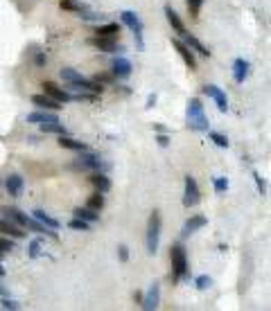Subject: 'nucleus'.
<instances>
[{
  "label": "nucleus",
  "mask_w": 271,
  "mask_h": 311,
  "mask_svg": "<svg viewBox=\"0 0 271 311\" xmlns=\"http://www.w3.org/2000/svg\"><path fill=\"white\" fill-rule=\"evenodd\" d=\"M185 117H188V126H190L192 131H208V129H210V122H208L206 113H203L201 99H197V97L190 99Z\"/></svg>",
  "instance_id": "obj_1"
},
{
  "label": "nucleus",
  "mask_w": 271,
  "mask_h": 311,
  "mask_svg": "<svg viewBox=\"0 0 271 311\" xmlns=\"http://www.w3.org/2000/svg\"><path fill=\"white\" fill-rule=\"evenodd\" d=\"M61 77L68 81V84H70V88H75V90H86V93H93V95L102 93V84H99V81L84 79V77H81L77 70H72V68H63Z\"/></svg>",
  "instance_id": "obj_2"
},
{
  "label": "nucleus",
  "mask_w": 271,
  "mask_h": 311,
  "mask_svg": "<svg viewBox=\"0 0 271 311\" xmlns=\"http://www.w3.org/2000/svg\"><path fill=\"white\" fill-rule=\"evenodd\" d=\"M170 259H172V273H174V282L185 277L188 273V255H185L183 243H174L170 250Z\"/></svg>",
  "instance_id": "obj_3"
},
{
  "label": "nucleus",
  "mask_w": 271,
  "mask_h": 311,
  "mask_svg": "<svg viewBox=\"0 0 271 311\" xmlns=\"http://www.w3.org/2000/svg\"><path fill=\"white\" fill-rule=\"evenodd\" d=\"M147 252L149 255H156L158 250V241H161V212L154 210L152 216H149L147 223Z\"/></svg>",
  "instance_id": "obj_4"
},
{
  "label": "nucleus",
  "mask_w": 271,
  "mask_h": 311,
  "mask_svg": "<svg viewBox=\"0 0 271 311\" xmlns=\"http://www.w3.org/2000/svg\"><path fill=\"white\" fill-rule=\"evenodd\" d=\"M120 21L124 23V25L136 34V43H138V50H145V41H143V21L138 18V14H136V12H122V14H120Z\"/></svg>",
  "instance_id": "obj_5"
},
{
  "label": "nucleus",
  "mask_w": 271,
  "mask_h": 311,
  "mask_svg": "<svg viewBox=\"0 0 271 311\" xmlns=\"http://www.w3.org/2000/svg\"><path fill=\"white\" fill-rule=\"evenodd\" d=\"M201 201V194H199V185L192 176H185V192H183V205L192 207Z\"/></svg>",
  "instance_id": "obj_6"
},
{
  "label": "nucleus",
  "mask_w": 271,
  "mask_h": 311,
  "mask_svg": "<svg viewBox=\"0 0 271 311\" xmlns=\"http://www.w3.org/2000/svg\"><path fill=\"white\" fill-rule=\"evenodd\" d=\"M158 302H161V284L154 282L152 286L147 288V295H143V311H156L158 309Z\"/></svg>",
  "instance_id": "obj_7"
},
{
  "label": "nucleus",
  "mask_w": 271,
  "mask_h": 311,
  "mask_svg": "<svg viewBox=\"0 0 271 311\" xmlns=\"http://www.w3.org/2000/svg\"><path fill=\"white\" fill-rule=\"evenodd\" d=\"M99 165H102L99 156L97 153H90V151H84L75 162H72L75 169H99Z\"/></svg>",
  "instance_id": "obj_8"
},
{
  "label": "nucleus",
  "mask_w": 271,
  "mask_h": 311,
  "mask_svg": "<svg viewBox=\"0 0 271 311\" xmlns=\"http://www.w3.org/2000/svg\"><path fill=\"white\" fill-rule=\"evenodd\" d=\"M203 93L208 95V97H212L215 99V104H217V108H219L221 113H226L228 111V99H226V93L219 88V86H215V84H208L206 88H203Z\"/></svg>",
  "instance_id": "obj_9"
},
{
  "label": "nucleus",
  "mask_w": 271,
  "mask_h": 311,
  "mask_svg": "<svg viewBox=\"0 0 271 311\" xmlns=\"http://www.w3.org/2000/svg\"><path fill=\"white\" fill-rule=\"evenodd\" d=\"M172 45L176 48V52L181 54V59L185 61V66L190 68V70H194L197 68V59H194V54H192V50L188 48V45L183 43V41H179V39H172Z\"/></svg>",
  "instance_id": "obj_10"
},
{
  "label": "nucleus",
  "mask_w": 271,
  "mask_h": 311,
  "mask_svg": "<svg viewBox=\"0 0 271 311\" xmlns=\"http://www.w3.org/2000/svg\"><path fill=\"white\" fill-rule=\"evenodd\" d=\"M131 72H133V66H131L129 59H124V57L113 59V77H117V79H126Z\"/></svg>",
  "instance_id": "obj_11"
},
{
  "label": "nucleus",
  "mask_w": 271,
  "mask_h": 311,
  "mask_svg": "<svg viewBox=\"0 0 271 311\" xmlns=\"http://www.w3.org/2000/svg\"><path fill=\"white\" fill-rule=\"evenodd\" d=\"M32 104L39 106L41 111H59V108H61V102L52 99L50 95H34V97H32Z\"/></svg>",
  "instance_id": "obj_12"
},
{
  "label": "nucleus",
  "mask_w": 271,
  "mask_h": 311,
  "mask_svg": "<svg viewBox=\"0 0 271 311\" xmlns=\"http://www.w3.org/2000/svg\"><path fill=\"white\" fill-rule=\"evenodd\" d=\"M5 187H7L9 196L18 198V196L23 194V187H25V183H23V178H21L18 174H9L7 180H5Z\"/></svg>",
  "instance_id": "obj_13"
},
{
  "label": "nucleus",
  "mask_w": 271,
  "mask_h": 311,
  "mask_svg": "<svg viewBox=\"0 0 271 311\" xmlns=\"http://www.w3.org/2000/svg\"><path fill=\"white\" fill-rule=\"evenodd\" d=\"M206 223H208V219H206V216H203V214H194V216H190V219L185 221L183 232H181V234H183V237H190V234H192V232L201 230Z\"/></svg>",
  "instance_id": "obj_14"
},
{
  "label": "nucleus",
  "mask_w": 271,
  "mask_h": 311,
  "mask_svg": "<svg viewBox=\"0 0 271 311\" xmlns=\"http://www.w3.org/2000/svg\"><path fill=\"white\" fill-rule=\"evenodd\" d=\"M0 214H3V219L12 221V223H16V225H25V221H27L25 212L16 210V207H0Z\"/></svg>",
  "instance_id": "obj_15"
},
{
  "label": "nucleus",
  "mask_w": 271,
  "mask_h": 311,
  "mask_svg": "<svg viewBox=\"0 0 271 311\" xmlns=\"http://www.w3.org/2000/svg\"><path fill=\"white\" fill-rule=\"evenodd\" d=\"M43 90H45V95H50V97L57 99V102H70L72 99V95L63 93V90L59 88L57 84H52V81H43Z\"/></svg>",
  "instance_id": "obj_16"
},
{
  "label": "nucleus",
  "mask_w": 271,
  "mask_h": 311,
  "mask_svg": "<svg viewBox=\"0 0 271 311\" xmlns=\"http://www.w3.org/2000/svg\"><path fill=\"white\" fill-rule=\"evenodd\" d=\"M90 43H93L97 50H102V52H117V50H120L115 43V39H108V36H93Z\"/></svg>",
  "instance_id": "obj_17"
},
{
  "label": "nucleus",
  "mask_w": 271,
  "mask_h": 311,
  "mask_svg": "<svg viewBox=\"0 0 271 311\" xmlns=\"http://www.w3.org/2000/svg\"><path fill=\"white\" fill-rule=\"evenodd\" d=\"M165 18H167V23H170V25H172V30H174V32H176V34H181V36H183V34H185V27H183V21H181V18H179V14H176V12H174V9H172V7H170V5H167V7H165Z\"/></svg>",
  "instance_id": "obj_18"
},
{
  "label": "nucleus",
  "mask_w": 271,
  "mask_h": 311,
  "mask_svg": "<svg viewBox=\"0 0 271 311\" xmlns=\"http://www.w3.org/2000/svg\"><path fill=\"white\" fill-rule=\"evenodd\" d=\"M246 77H248V61H244V59H235L233 61V79L237 81V84H242Z\"/></svg>",
  "instance_id": "obj_19"
},
{
  "label": "nucleus",
  "mask_w": 271,
  "mask_h": 311,
  "mask_svg": "<svg viewBox=\"0 0 271 311\" xmlns=\"http://www.w3.org/2000/svg\"><path fill=\"white\" fill-rule=\"evenodd\" d=\"M0 232L7 234V237H14V239H23V237H25V232H23L16 223H12V221H7V219H0Z\"/></svg>",
  "instance_id": "obj_20"
},
{
  "label": "nucleus",
  "mask_w": 271,
  "mask_h": 311,
  "mask_svg": "<svg viewBox=\"0 0 271 311\" xmlns=\"http://www.w3.org/2000/svg\"><path fill=\"white\" fill-rule=\"evenodd\" d=\"M183 39H185V45H188V48H192L194 52H199L201 57H206V59L210 57V50H208L206 45H203L201 41H199L194 34H183Z\"/></svg>",
  "instance_id": "obj_21"
},
{
  "label": "nucleus",
  "mask_w": 271,
  "mask_h": 311,
  "mask_svg": "<svg viewBox=\"0 0 271 311\" xmlns=\"http://www.w3.org/2000/svg\"><path fill=\"white\" fill-rule=\"evenodd\" d=\"M27 122H30V124H45V122H59V117L48 111H36V113L27 115Z\"/></svg>",
  "instance_id": "obj_22"
},
{
  "label": "nucleus",
  "mask_w": 271,
  "mask_h": 311,
  "mask_svg": "<svg viewBox=\"0 0 271 311\" xmlns=\"http://www.w3.org/2000/svg\"><path fill=\"white\" fill-rule=\"evenodd\" d=\"M59 147L72 149V151H88V144L79 142V140H72L70 135H59Z\"/></svg>",
  "instance_id": "obj_23"
},
{
  "label": "nucleus",
  "mask_w": 271,
  "mask_h": 311,
  "mask_svg": "<svg viewBox=\"0 0 271 311\" xmlns=\"http://www.w3.org/2000/svg\"><path fill=\"white\" fill-rule=\"evenodd\" d=\"M88 183L93 185V187H97V192H102V194L111 189V180H108V176H104V174H90Z\"/></svg>",
  "instance_id": "obj_24"
},
{
  "label": "nucleus",
  "mask_w": 271,
  "mask_h": 311,
  "mask_svg": "<svg viewBox=\"0 0 271 311\" xmlns=\"http://www.w3.org/2000/svg\"><path fill=\"white\" fill-rule=\"evenodd\" d=\"M34 219L39 221V223H43L45 228H50V230H57L59 228V221L52 219V216H50L48 212H43V210H34Z\"/></svg>",
  "instance_id": "obj_25"
},
{
  "label": "nucleus",
  "mask_w": 271,
  "mask_h": 311,
  "mask_svg": "<svg viewBox=\"0 0 271 311\" xmlns=\"http://www.w3.org/2000/svg\"><path fill=\"white\" fill-rule=\"evenodd\" d=\"M120 34V23H108V25L97 27V36H108V39H117Z\"/></svg>",
  "instance_id": "obj_26"
},
{
  "label": "nucleus",
  "mask_w": 271,
  "mask_h": 311,
  "mask_svg": "<svg viewBox=\"0 0 271 311\" xmlns=\"http://www.w3.org/2000/svg\"><path fill=\"white\" fill-rule=\"evenodd\" d=\"M75 216L81 221H88V223H95V221L99 219L97 212L90 210V207H75Z\"/></svg>",
  "instance_id": "obj_27"
},
{
  "label": "nucleus",
  "mask_w": 271,
  "mask_h": 311,
  "mask_svg": "<svg viewBox=\"0 0 271 311\" xmlns=\"http://www.w3.org/2000/svg\"><path fill=\"white\" fill-rule=\"evenodd\" d=\"M43 133H57V135H68V129L61 126L59 122H45V124H39Z\"/></svg>",
  "instance_id": "obj_28"
},
{
  "label": "nucleus",
  "mask_w": 271,
  "mask_h": 311,
  "mask_svg": "<svg viewBox=\"0 0 271 311\" xmlns=\"http://www.w3.org/2000/svg\"><path fill=\"white\" fill-rule=\"evenodd\" d=\"M86 207H90V210H102L104 207V194L102 192H97V194H93V196H88V203H86Z\"/></svg>",
  "instance_id": "obj_29"
},
{
  "label": "nucleus",
  "mask_w": 271,
  "mask_h": 311,
  "mask_svg": "<svg viewBox=\"0 0 271 311\" xmlns=\"http://www.w3.org/2000/svg\"><path fill=\"white\" fill-rule=\"evenodd\" d=\"M208 135H210V140L217 144V147H221V149H226V147H228V140H226V135L217 133V131H208Z\"/></svg>",
  "instance_id": "obj_30"
},
{
  "label": "nucleus",
  "mask_w": 271,
  "mask_h": 311,
  "mask_svg": "<svg viewBox=\"0 0 271 311\" xmlns=\"http://www.w3.org/2000/svg\"><path fill=\"white\" fill-rule=\"evenodd\" d=\"M201 5H203V0H188V9H190V16L197 21L199 18V14H201Z\"/></svg>",
  "instance_id": "obj_31"
},
{
  "label": "nucleus",
  "mask_w": 271,
  "mask_h": 311,
  "mask_svg": "<svg viewBox=\"0 0 271 311\" xmlns=\"http://www.w3.org/2000/svg\"><path fill=\"white\" fill-rule=\"evenodd\" d=\"M68 228L70 230H81V232H86V230H90V225H88V221H81V219H72L70 223H68Z\"/></svg>",
  "instance_id": "obj_32"
},
{
  "label": "nucleus",
  "mask_w": 271,
  "mask_h": 311,
  "mask_svg": "<svg viewBox=\"0 0 271 311\" xmlns=\"http://www.w3.org/2000/svg\"><path fill=\"white\" fill-rule=\"evenodd\" d=\"M210 284H212V279L208 277V275H199V277L194 279V286H197L199 291H206V288L210 286Z\"/></svg>",
  "instance_id": "obj_33"
},
{
  "label": "nucleus",
  "mask_w": 271,
  "mask_h": 311,
  "mask_svg": "<svg viewBox=\"0 0 271 311\" xmlns=\"http://www.w3.org/2000/svg\"><path fill=\"white\" fill-rule=\"evenodd\" d=\"M212 183H215V192L217 194H221V192H226V189H228V180H226L224 176H217Z\"/></svg>",
  "instance_id": "obj_34"
},
{
  "label": "nucleus",
  "mask_w": 271,
  "mask_h": 311,
  "mask_svg": "<svg viewBox=\"0 0 271 311\" xmlns=\"http://www.w3.org/2000/svg\"><path fill=\"white\" fill-rule=\"evenodd\" d=\"M39 252H41V239H34V241H30V257L36 259Z\"/></svg>",
  "instance_id": "obj_35"
},
{
  "label": "nucleus",
  "mask_w": 271,
  "mask_h": 311,
  "mask_svg": "<svg viewBox=\"0 0 271 311\" xmlns=\"http://www.w3.org/2000/svg\"><path fill=\"white\" fill-rule=\"evenodd\" d=\"M14 250V243L9 239H0V252H12Z\"/></svg>",
  "instance_id": "obj_36"
},
{
  "label": "nucleus",
  "mask_w": 271,
  "mask_h": 311,
  "mask_svg": "<svg viewBox=\"0 0 271 311\" xmlns=\"http://www.w3.org/2000/svg\"><path fill=\"white\" fill-rule=\"evenodd\" d=\"M3 304H5V309H9V311H16L18 309V302H14L12 297H3Z\"/></svg>",
  "instance_id": "obj_37"
},
{
  "label": "nucleus",
  "mask_w": 271,
  "mask_h": 311,
  "mask_svg": "<svg viewBox=\"0 0 271 311\" xmlns=\"http://www.w3.org/2000/svg\"><path fill=\"white\" fill-rule=\"evenodd\" d=\"M117 252H120V259H122V261L129 259V248H126L124 243H120V246H117Z\"/></svg>",
  "instance_id": "obj_38"
},
{
  "label": "nucleus",
  "mask_w": 271,
  "mask_h": 311,
  "mask_svg": "<svg viewBox=\"0 0 271 311\" xmlns=\"http://www.w3.org/2000/svg\"><path fill=\"white\" fill-rule=\"evenodd\" d=\"M255 183H257V189H260V194H264L266 192V185H264V180H262L257 174H255Z\"/></svg>",
  "instance_id": "obj_39"
},
{
  "label": "nucleus",
  "mask_w": 271,
  "mask_h": 311,
  "mask_svg": "<svg viewBox=\"0 0 271 311\" xmlns=\"http://www.w3.org/2000/svg\"><path fill=\"white\" fill-rule=\"evenodd\" d=\"M34 61H36V66H43V63L48 61V57H45L43 52H36V59H34Z\"/></svg>",
  "instance_id": "obj_40"
},
{
  "label": "nucleus",
  "mask_w": 271,
  "mask_h": 311,
  "mask_svg": "<svg viewBox=\"0 0 271 311\" xmlns=\"http://www.w3.org/2000/svg\"><path fill=\"white\" fill-rule=\"evenodd\" d=\"M158 144H161V147H167V144H170L167 135H158Z\"/></svg>",
  "instance_id": "obj_41"
},
{
  "label": "nucleus",
  "mask_w": 271,
  "mask_h": 311,
  "mask_svg": "<svg viewBox=\"0 0 271 311\" xmlns=\"http://www.w3.org/2000/svg\"><path fill=\"white\" fill-rule=\"evenodd\" d=\"M133 300L140 304V302H143V293H140V291H136V293H133Z\"/></svg>",
  "instance_id": "obj_42"
},
{
  "label": "nucleus",
  "mask_w": 271,
  "mask_h": 311,
  "mask_svg": "<svg viewBox=\"0 0 271 311\" xmlns=\"http://www.w3.org/2000/svg\"><path fill=\"white\" fill-rule=\"evenodd\" d=\"M152 104H156V95H149V99H147V106H152Z\"/></svg>",
  "instance_id": "obj_43"
},
{
  "label": "nucleus",
  "mask_w": 271,
  "mask_h": 311,
  "mask_svg": "<svg viewBox=\"0 0 271 311\" xmlns=\"http://www.w3.org/2000/svg\"><path fill=\"white\" fill-rule=\"evenodd\" d=\"M0 295H3V297H7V295H9V293H7V288H5L3 284H0Z\"/></svg>",
  "instance_id": "obj_44"
},
{
  "label": "nucleus",
  "mask_w": 271,
  "mask_h": 311,
  "mask_svg": "<svg viewBox=\"0 0 271 311\" xmlns=\"http://www.w3.org/2000/svg\"><path fill=\"white\" fill-rule=\"evenodd\" d=\"M3 255H5V252H0V259H3Z\"/></svg>",
  "instance_id": "obj_45"
}]
</instances>
